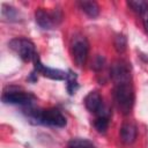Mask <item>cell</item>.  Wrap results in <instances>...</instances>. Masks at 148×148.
<instances>
[{"instance_id": "11", "label": "cell", "mask_w": 148, "mask_h": 148, "mask_svg": "<svg viewBox=\"0 0 148 148\" xmlns=\"http://www.w3.org/2000/svg\"><path fill=\"white\" fill-rule=\"evenodd\" d=\"M120 139L126 145H131L135 141L136 139V134H138V131H136V127L135 125L131 124V123H125L121 128H120Z\"/></svg>"}, {"instance_id": "5", "label": "cell", "mask_w": 148, "mask_h": 148, "mask_svg": "<svg viewBox=\"0 0 148 148\" xmlns=\"http://www.w3.org/2000/svg\"><path fill=\"white\" fill-rule=\"evenodd\" d=\"M2 101L5 103L8 104H18V105H23V106H30L32 105L35 97L25 91L22 90H5L2 94Z\"/></svg>"}, {"instance_id": "19", "label": "cell", "mask_w": 148, "mask_h": 148, "mask_svg": "<svg viewBox=\"0 0 148 148\" xmlns=\"http://www.w3.org/2000/svg\"><path fill=\"white\" fill-rule=\"evenodd\" d=\"M103 65H104V58H103V57H101V56L96 57V59H95V61H94L92 67L97 71V69H101V68L103 67Z\"/></svg>"}, {"instance_id": "4", "label": "cell", "mask_w": 148, "mask_h": 148, "mask_svg": "<svg viewBox=\"0 0 148 148\" xmlns=\"http://www.w3.org/2000/svg\"><path fill=\"white\" fill-rule=\"evenodd\" d=\"M88 51H89V44L87 39L82 36L74 37L72 43V56L74 62L79 67H82L86 64L88 58Z\"/></svg>"}, {"instance_id": "15", "label": "cell", "mask_w": 148, "mask_h": 148, "mask_svg": "<svg viewBox=\"0 0 148 148\" xmlns=\"http://www.w3.org/2000/svg\"><path fill=\"white\" fill-rule=\"evenodd\" d=\"M66 82H67V90L71 95L75 94V91L77 90L79 88V84H77V80H76V75L75 73H73L72 71H68V73L66 74Z\"/></svg>"}, {"instance_id": "6", "label": "cell", "mask_w": 148, "mask_h": 148, "mask_svg": "<svg viewBox=\"0 0 148 148\" xmlns=\"http://www.w3.org/2000/svg\"><path fill=\"white\" fill-rule=\"evenodd\" d=\"M110 73H111L110 75H111L114 84L131 81V68H130V65L124 60L114 61L111 65Z\"/></svg>"}, {"instance_id": "18", "label": "cell", "mask_w": 148, "mask_h": 148, "mask_svg": "<svg viewBox=\"0 0 148 148\" xmlns=\"http://www.w3.org/2000/svg\"><path fill=\"white\" fill-rule=\"evenodd\" d=\"M140 15H141V17H142V24H143V27H145V30H146V32L148 34V8L143 9V10L140 13Z\"/></svg>"}, {"instance_id": "9", "label": "cell", "mask_w": 148, "mask_h": 148, "mask_svg": "<svg viewBox=\"0 0 148 148\" xmlns=\"http://www.w3.org/2000/svg\"><path fill=\"white\" fill-rule=\"evenodd\" d=\"M84 105H86V108L90 112H92L95 114H97L103 109V106H104L102 96L97 91H90L86 96V98H84Z\"/></svg>"}, {"instance_id": "8", "label": "cell", "mask_w": 148, "mask_h": 148, "mask_svg": "<svg viewBox=\"0 0 148 148\" xmlns=\"http://www.w3.org/2000/svg\"><path fill=\"white\" fill-rule=\"evenodd\" d=\"M34 64H35V72L36 73H39L46 77H50L52 80H64L66 79V74L64 71H60V69H56V68H50V67H45L38 56H36V58L34 59Z\"/></svg>"}, {"instance_id": "2", "label": "cell", "mask_w": 148, "mask_h": 148, "mask_svg": "<svg viewBox=\"0 0 148 148\" xmlns=\"http://www.w3.org/2000/svg\"><path fill=\"white\" fill-rule=\"evenodd\" d=\"M114 102L119 111L128 114L134 104V90L131 81L114 84Z\"/></svg>"}, {"instance_id": "16", "label": "cell", "mask_w": 148, "mask_h": 148, "mask_svg": "<svg viewBox=\"0 0 148 148\" xmlns=\"http://www.w3.org/2000/svg\"><path fill=\"white\" fill-rule=\"evenodd\" d=\"M113 45H114V49L117 50V52L123 53L126 50V46H127V39H126V37L124 35H117L116 38H114Z\"/></svg>"}, {"instance_id": "12", "label": "cell", "mask_w": 148, "mask_h": 148, "mask_svg": "<svg viewBox=\"0 0 148 148\" xmlns=\"http://www.w3.org/2000/svg\"><path fill=\"white\" fill-rule=\"evenodd\" d=\"M79 6L89 17L94 18L99 14V7L95 1H80Z\"/></svg>"}, {"instance_id": "7", "label": "cell", "mask_w": 148, "mask_h": 148, "mask_svg": "<svg viewBox=\"0 0 148 148\" xmlns=\"http://www.w3.org/2000/svg\"><path fill=\"white\" fill-rule=\"evenodd\" d=\"M36 22L37 24L43 29H51L61 20V15L58 14V12H46L43 8H38L35 13Z\"/></svg>"}, {"instance_id": "3", "label": "cell", "mask_w": 148, "mask_h": 148, "mask_svg": "<svg viewBox=\"0 0 148 148\" xmlns=\"http://www.w3.org/2000/svg\"><path fill=\"white\" fill-rule=\"evenodd\" d=\"M8 45L13 51H15L18 54V57L23 61H34V59L37 56L34 43L27 38H14L9 42Z\"/></svg>"}, {"instance_id": "14", "label": "cell", "mask_w": 148, "mask_h": 148, "mask_svg": "<svg viewBox=\"0 0 148 148\" xmlns=\"http://www.w3.org/2000/svg\"><path fill=\"white\" fill-rule=\"evenodd\" d=\"M68 148H95V146L88 139L74 138L68 142Z\"/></svg>"}, {"instance_id": "1", "label": "cell", "mask_w": 148, "mask_h": 148, "mask_svg": "<svg viewBox=\"0 0 148 148\" xmlns=\"http://www.w3.org/2000/svg\"><path fill=\"white\" fill-rule=\"evenodd\" d=\"M27 117L30 121L35 124H42L53 127H64L66 126V118L58 109H46L40 110L36 109L32 105L27 106Z\"/></svg>"}, {"instance_id": "13", "label": "cell", "mask_w": 148, "mask_h": 148, "mask_svg": "<svg viewBox=\"0 0 148 148\" xmlns=\"http://www.w3.org/2000/svg\"><path fill=\"white\" fill-rule=\"evenodd\" d=\"M1 16L5 20L10 21V22L12 21H18V18H20V12L15 7L3 3L1 6Z\"/></svg>"}, {"instance_id": "10", "label": "cell", "mask_w": 148, "mask_h": 148, "mask_svg": "<svg viewBox=\"0 0 148 148\" xmlns=\"http://www.w3.org/2000/svg\"><path fill=\"white\" fill-rule=\"evenodd\" d=\"M109 120H110V110L108 106L104 105V108L96 114V119L94 121V126L97 132L105 133L109 127Z\"/></svg>"}, {"instance_id": "17", "label": "cell", "mask_w": 148, "mask_h": 148, "mask_svg": "<svg viewBox=\"0 0 148 148\" xmlns=\"http://www.w3.org/2000/svg\"><path fill=\"white\" fill-rule=\"evenodd\" d=\"M128 6H131L133 10H135L136 13L140 14L143 9L148 8V2L142 1V0H134V1H128Z\"/></svg>"}]
</instances>
